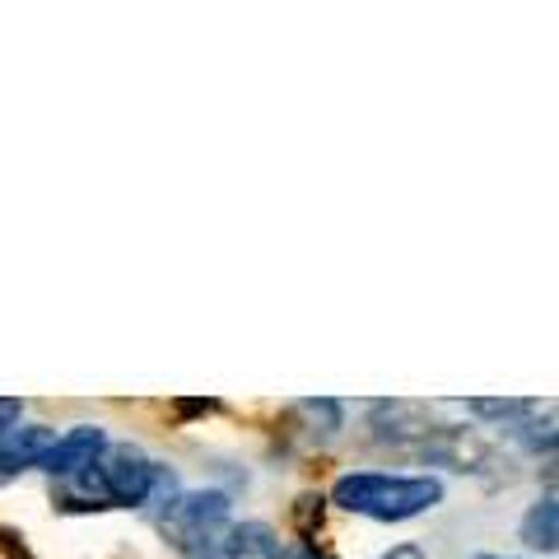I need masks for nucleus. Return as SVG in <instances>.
Wrapping results in <instances>:
<instances>
[{"label":"nucleus","mask_w":559,"mask_h":559,"mask_svg":"<svg viewBox=\"0 0 559 559\" xmlns=\"http://www.w3.org/2000/svg\"><path fill=\"white\" fill-rule=\"evenodd\" d=\"M103 452H108V433H103L98 425H75L47 448V457L38 466L47 471V476H80V471H90Z\"/></svg>","instance_id":"5"},{"label":"nucleus","mask_w":559,"mask_h":559,"mask_svg":"<svg viewBox=\"0 0 559 559\" xmlns=\"http://www.w3.org/2000/svg\"><path fill=\"white\" fill-rule=\"evenodd\" d=\"M322 513H326V495H299V499H294V509H289L294 527H299V536H304V540H318Z\"/></svg>","instance_id":"12"},{"label":"nucleus","mask_w":559,"mask_h":559,"mask_svg":"<svg viewBox=\"0 0 559 559\" xmlns=\"http://www.w3.org/2000/svg\"><path fill=\"white\" fill-rule=\"evenodd\" d=\"M103 495L117 509H140L154 495V480H159V462H150L135 443H108V452L94 462Z\"/></svg>","instance_id":"3"},{"label":"nucleus","mask_w":559,"mask_h":559,"mask_svg":"<svg viewBox=\"0 0 559 559\" xmlns=\"http://www.w3.org/2000/svg\"><path fill=\"white\" fill-rule=\"evenodd\" d=\"M20 415H24L20 396H0V439H5L10 429H20Z\"/></svg>","instance_id":"13"},{"label":"nucleus","mask_w":559,"mask_h":559,"mask_svg":"<svg viewBox=\"0 0 559 559\" xmlns=\"http://www.w3.org/2000/svg\"><path fill=\"white\" fill-rule=\"evenodd\" d=\"M462 411L466 415H480V419H518L532 411V401H518V396H471V401H462Z\"/></svg>","instance_id":"11"},{"label":"nucleus","mask_w":559,"mask_h":559,"mask_svg":"<svg viewBox=\"0 0 559 559\" xmlns=\"http://www.w3.org/2000/svg\"><path fill=\"white\" fill-rule=\"evenodd\" d=\"M331 503L373 522H411L443 503L439 476H388V471H349L331 485Z\"/></svg>","instance_id":"1"},{"label":"nucleus","mask_w":559,"mask_h":559,"mask_svg":"<svg viewBox=\"0 0 559 559\" xmlns=\"http://www.w3.org/2000/svg\"><path fill=\"white\" fill-rule=\"evenodd\" d=\"M513 433L536 457H559V401H532V411L518 419Z\"/></svg>","instance_id":"7"},{"label":"nucleus","mask_w":559,"mask_h":559,"mask_svg":"<svg viewBox=\"0 0 559 559\" xmlns=\"http://www.w3.org/2000/svg\"><path fill=\"white\" fill-rule=\"evenodd\" d=\"M299 419H304V429L312 433V439H336V433L345 429V401L308 396V401H299Z\"/></svg>","instance_id":"10"},{"label":"nucleus","mask_w":559,"mask_h":559,"mask_svg":"<svg viewBox=\"0 0 559 559\" xmlns=\"http://www.w3.org/2000/svg\"><path fill=\"white\" fill-rule=\"evenodd\" d=\"M215 411V401H178V415L191 419V415H210Z\"/></svg>","instance_id":"16"},{"label":"nucleus","mask_w":559,"mask_h":559,"mask_svg":"<svg viewBox=\"0 0 559 559\" xmlns=\"http://www.w3.org/2000/svg\"><path fill=\"white\" fill-rule=\"evenodd\" d=\"M471 559H518V555H471Z\"/></svg>","instance_id":"17"},{"label":"nucleus","mask_w":559,"mask_h":559,"mask_svg":"<svg viewBox=\"0 0 559 559\" xmlns=\"http://www.w3.org/2000/svg\"><path fill=\"white\" fill-rule=\"evenodd\" d=\"M540 485H546L550 495H559V457H546V466H540Z\"/></svg>","instance_id":"15"},{"label":"nucleus","mask_w":559,"mask_h":559,"mask_svg":"<svg viewBox=\"0 0 559 559\" xmlns=\"http://www.w3.org/2000/svg\"><path fill=\"white\" fill-rule=\"evenodd\" d=\"M224 559H280V540L266 522H234Z\"/></svg>","instance_id":"9"},{"label":"nucleus","mask_w":559,"mask_h":559,"mask_svg":"<svg viewBox=\"0 0 559 559\" xmlns=\"http://www.w3.org/2000/svg\"><path fill=\"white\" fill-rule=\"evenodd\" d=\"M518 532H522V540H527L532 550H540V555H555V550H559V495L536 499L532 509L522 513Z\"/></svg>","instance_id":"8"},{"label":"nucleus","mask_w":559,"mask_h":559,"mask_svg":"<svg viewBox=\"0 0 559 559\" xmlns=\"http://www.w3.org/2000/svg\"><path fill=\"white\" fill-rule=\"evenodd\" d=\"M378 559H429V555H425V550H419V546H415V540H401V546H392L388 555H378Z\"/></svg>","instance_id":"14"},{"label":"nucleus","mask_w":559,"mask_h":559,"mask_svg":"<svg viewBox=\"0 0 559 559\" xmlns=\"http://www.w3.org/2000/svg\"><path fill=\"white\" fill-rule=\"evenodd\" d=\"M51 443H57V429H47V425L10 429L5 439H0V480H10V476H20V471L38 466Z\"/></svg>","instance_id":"6"},{"label":"nucleus","mask_w":559,"mask_h":559,"mask_svg":"<svg viewBox=\"0 0 559 559\" xmlns=\"http://www.w3.org/2000/svg\"><path fill=\"white\" fill-rule=\"evenodd\" d=\"M439 429L443 425H433L429 406H419V401H373L369 406V439L378 448L406 452V457H415Z\"/></svg>","instance_id":"4"},{"label":"nucleus","mask_w":559,"mask_h":559,"mask_svg":"<svg viewBox=\"0 0 559 559\" xmlns=\"http://www.w3.org/2000/svg\"><path fill=\"white\" fill-rule=\"evenodd\" d=\"M234 503L224 489H187L159 513V527L173 540V550H182L187 559H224L234 532Z\"/></svg>","instance_id":"2"}]
</instances>
